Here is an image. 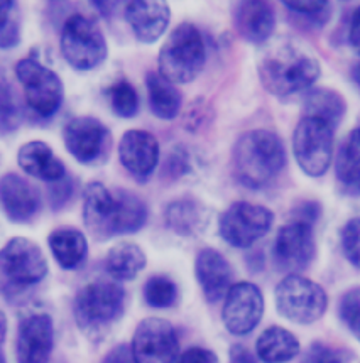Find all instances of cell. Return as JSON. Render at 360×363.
<instances>
[{"label":"cell","mask_w":360,"mask_h":363,"mask_svg":"<svg viewBox=\"0 0 360 363\" xmlns=\"http://www.w3.org/2000/svg\"><path fill=\"white\" fill-rule=\"evenodd\" d=\"M0 200L7 218L16 223L31 221L39 210V198L28 181L14 172H7L0 181Z\"/></svg>","instance_id":"obj_21"},{"label":"cell","mask_w":360,"mask_h":363,"mask_svg":"<svg viewBox=\"0 0 360 363\" xmlns=\"http://www.w3.org/2000/svg\"><path fill=\"white\" fill-rule=\"evenodd\" d=\"M333 130L330 123L315 117H303L293 134V152L303 172L320 178L333 159Z\"/></svg>","instance_id":"obj_8"},{"label":"cell","mask_w":360,"mask_h":363,"mask_svg":"<svg viewBox=\"0 0 360 363\" xmlns=\"http://www.w3.org/2000/svg\"><path fill=\"white\" fill-rule=\"evenodd\" d=\"M146 86L149 93V107L161 121H175L183 105V96L175 83L168 82L161 73L146 74Z\"/></svg>","instance_id":"obj_24"},{"label":"cell","mask_w":360,"mask_h":363,"mask_svg":"<svg viewBox=\"0 0 360 363\" xmlns=\"http://www.w3.org/2000/svg\"><path fill=\"white\" fill-rule=\"evenodd\" d=\"M61 52L65 61L78 72H92L107 60L109 48L99 26L85 16L75 14L61 30Z\"/></svg>","instance_id":"obj_6"},{"label":"cell","mask_w":360,"mask_h":363,"mask_svg":"<svg viewBox=\"0 0 360 363\" xmlns=\"http://www.w3.org/2000/svg\"><path fill=\"white\" fill-rule=\"evenodd\" d=\"M126 19L134 36L141 43H156L163 36L171 19V9L168 2H129L126 6Z\"/></svg>","instance_id":"obj_18"},{"label":"cell","mask_w":360,"mask_h":363,"mask_svg":"<svg viewBox=\"0 0 360 363\" xmlns=\"http://www.w3.org/2000/svg\"><path fill=\"white\" fill-rule=\"evenodd\" d=\"M315 233L311 223L293 220L279 230L274 243V262L279 271H305L315 259Z\"/></svg>","instance_id":"obj_14"},{"label":"cell","mask_w":360,"mask_h":363,"mask_svg":"<svg viewBox=\"0 0 360 363\" xmlns=\"http://www.w3.org/2000/svg\"><path fill=\"white\" fill-rule=\"evenodd\" d=\"M16 77L24 88L28 107L39 117H53L63 104L65 88L53 69L33 57L17 61Z\"/></svg>","instance_id":"obj_9"},{"label":"cell","mask_w":360,"mask_h":363,"mask_svg":"<svg viewBox=\"0 0 360 363\" xmlns=\"http://www.w3.org/2000/svg\"><path fill=\"white\" fill-rule=\"evenodd\" d=\"M274 215L266 206L247 201L234 203L220 218V235L237 249H247L273 227Z\"/></svg>","instance_id":"obj_12"},{"label":"cell","mask_w":360,"mask_h":363,"mask_svg":"<svg viewBox=\"0 0 360 363\" xmlns=\"http://www.w3.org/2000/svg\"><path fill=\"white\" fill-rule=\"evenodd\" d=\"M340 316L360 342V289L347 292L340 303Z\"/></svg>","instance_id":"obj_35"},{"label":"cell","mask_w":360,"mask_h":363,"mask_svg":"<svg viewBox=\"0 0 360 363\" xmlns=\"http://www.w3.org/2000/svg\"><path fill=\"white\" fill-rule=\"evenodd\" d=\"M303 363H349V357L344 350L325 343H313L306 352Z\"/></svg>","instance_id":"obj_37"},{"label":"cell","mask_w":360,"mask_h":363,"mask_svg":"<svg viewBox=\"0 0 360 363\" xmlns=\"http://www.w3.org/2000/svg\"><path fill=\"white\" fill-rule=\"evenodd\" d=\"M335 172L345 193L360 194V128H354L342 143Z\"/></svg>","instance_id":"obj_26"},{"label":"cell","mask_w":360,"mask_h":363,"mask_svg":"<svg viewBox=\"0 0 360 363\" xmlns=\"http://www.w3.org/2000/svg\"><path fill=\"white\" fill-rule=\"evenodd\" d=\"M176 363H219V357L207 348L191 347L181 353Z\"/></svg>","instance_id":"obj_39"},{"label":"cell","mask_w":360,"mask_h":363,"mask_svg":"<svg viewBox=\"0 0 360 363\" xmlns=\"http://www.w3.org/2000/svg\"><path fill=\"white\" fill-rule=\"evenodd\" d=\"M126 291L114 282H92L75 299V318L88 338H104L124 314Z\"/></svg>","instance_id":"obj_4"},{"label":"cell","mask_w":360,"mask_h":363,"mask_svg":"<svg viewBox=\"0 0 360 363\" xmlns=\"http://www.w3.org/2000/svg\"><path fill=\"white\" fill-rule=\"evenodd\" d=\"M144 298L153 308H170L176 303L178 289L171 279L154 276L146 282Z\"/></svg>","instance_id":"obj_33"},{"label":"cell","mask_w":360,"mask_h":363,"mask_svg":"<svg viewBox=\"0 0 360 363\" xmlns=\"http://www.w3.org/2000/svg\"><path fill=\"white\" fill-rule=\"evenodd\" d=\"M148 220V206L127 189H109L102 183L87 184L83 191V221L99 242L136 233Z\"/></svg>","instance_id":"obj_1"},{"label":"cell","mask_w":360,"mask_h":363,"mask_svg":"<svg viewBox=\"0 0 360 363\" xmlns=\"http://www.w3.org/2000/svg\"><path fill=\"white\" fill-rule=\"evenodd\" d=\"M190 169V154L183 149V145H178L170 152L166 159V172L171 178H180Z\"/></svg>","instance_id":"obj_38"},{"label":"cell","mask_w":360,"mask_h":363,"mask_svg":"<svg viewBox=\"0 0 360 363\" xmlns=\"http://www.w3.org/2000/svg\"><path fill=\"white\" fill-rule=\"evenodd\" d=\"M234 24L237 33L247 43L262 44L274 33V9L269 2H261V0L239 2L234 11Z\"/></svg>","instance_id":"obj_19"},{"label":"cell","mask_w":360,"mask_h":363,"mask_svg":"<svg viewBox=\"0 0 360 363\" xmlns=\"http://www.w3.org/2000/svg\"><path fill=\"white\" fill-rule=\"evenodd\" d=\"M350 74H352V79L355 83H357V85L360 86V63H357L352 68V72H350Z\"/></svg>","instance_id":"obj_45"},{"label":"cell","mask_w":360,"mask_h":363,"mask_svg":"<svg viewBox=\"0 0 360 363\" xmlns=\"http://www.w3.org/2000/svg\"><path fill=\"white\" fill-rule=\"evenodd\" d=\"M131 350L136 363H175L180 340L171 323L161 318H146L136 328Z\"/></svg>","instance_id":"obj_13"},{"label":"cell","mask_w":360,"mask_h":363,"mask_svg":"<svg viewBox=\"0 0 360 363\" xmlns=\"http://www.w3.org/2000/svg\"><path fill=\"white\" fill-rule=\"evenodd\" d=\"M71 194V181L70 178H65L61 181H56L55 186H53L51 189V200H53V206H60L63 205V203L68 201Z\"/></svg>","instance_id":"obj_41"},{"label":"cell","mask_w":360,"mask_h":363,"mask_svg":"<svg viewBox=\"0 0 360 363\" xmlns=\"http://www.w3.org/2000/svg\"><path fill=\"white\" fill-rule=\"evenodd\" d=\"M347 112V104L339 91L330 88H317L308 91L305 99V117L322 118L337 127Z\"/></svg>","instance_id":"obj_29"},{"label":"cell","mask_w":360,"mask_h":363,"mask_svg":"<svg viewBox=\"0 0 360 363\" xmlns=\"http://www.w3.org/2000/svg\"><path fill=\"white\" fill-rule=\"evenodd\" d=\"M119 159L134 178L148 179L159 162L158 139L151 132L141 128L127 130L120 140Z\"/></svg>","instance_id":"obj_17"},{"label":"cell","mask_w":360,"mask_h":363,"mask_svg":"<svg viewBox=\"0 0 360 363\" xmlns=\"http://www.w3.org/2000/svg\"><path fill=\"white\" fill-rule=\"evenodd\" d=\"M284 7L317 28H323L332 17L330 2H284Z\"/></svg>","instance_id":"obj_34"},{"label":"cell","mask_w":360,"mask_h":363,"mask_svg":"<svg viewBox=\"0 0 360 363\" xmlns=\"http://www.w3.org/2000/svg\"><path fill=\"white\" fill-rule=\"evenodd\" d=\"M50 249L63 269L73 271L85 262L88 255L87 238L77 228H58L50 235Z\"/></svg>","instance_id":"obj_27"},{"label":"cell","mask_w":360,"mask_h":363,"mask_svg":"<svg viewBox=\"0 0 360 363\" xmlns=\"http://www.w3.org/2000/svg\"><path fill=\"white\" fill-rule=\"evenodd\" d=\"M65 145L68 152L85 166H102L110 157L112 134L95 117H77L65 125Z\"/></svg>","instance_id":"obj_11"},{"label":"cell","mask_w":360,"mask_h":363,"mask_svg":"<svg viewBox=\"0 0 360 363\" xmlns=\"http://www.w3.org/2000/svg\"><path fill=\"white\" fill-rule=\"evenodd\" d=\"M342 247L349 262L360 269V218H352L342 230Z\"/></svg>","instance_id":"obj_36"},{"label":"cell","mask_w":360,"mask_h":363,"mask_svg":"<svg viewBox=\"0 0 360 363\" xmlns=\"http://www.w3.org/2000/svg\"><path fill=\"white\" fill-rule=\"evenodd\" d=\"M21 41L19 4L4 0L0 2V48L9 50Z\"/></svg>","instance_id":"obj_31"},{"label":"cell","mask_w":360,"mask_h":363,"mask_svg":"<svg viewBox=\"0 0 360 363\" xmlns=\"http://www.w3.org/2000/svg\"><path fill=\"white\" fill-rule=\"evenodd\" d=\"M264 314V298L259 287L252 282H237L225 296L224 325L232 335L251 333Z\"/></svg>","instance_id":"obj_15"},{"label":"cell","mask_w":360,"mask_h":363,"mask_svg":"<svg viewBox=\"0 0 360 363\" xmlns=\"http://www.w3.org/2000/svg\"><path fill=\"white\" fill-rule=\"evenodd\" d=\"M21 123L22 113L14 90L7 78H2V85H0V128H2V134L7 135L17 130Z\"/></svg>","instance_id":"obj_32"},{"label":"cell","mask_w":360,"mask_h":363,"mask_svg":"<svg viewBox=\"0 0 360 363\" xmlns=\"http://www.w3.org/2000/svg\"><path fill=\"white\" fill-rule=\"evenodd\" d=\"M276 306L281 316L298 325H311L327 311V292L317 282L290 274L276 287Z\"/></svg>","instance_id":"obj_7"},{"label":"cell","mask_w":360,"mask_h":363,"mask_svg":"<svg viewBox=\"0 0 360 363\" xmlns=\"http://www.w3.org/2000/svg\"><path fill=\"white\" fill-rule=\"evenodd\" d=\"M100 363H136V360L134 355H132L131 347L122 343L110 350V352L102 358Z\"/></svg>","instance_id":"obj_40"},{"label":"cell","mask_w":360,"mask_h":363,"mask_svg":"<svg viewBox=\"0 0 360 363\" xmlns=\"http://www.w3.org/2000/svg\"><path fill=\"white\" fill-rule=\"evenodd\" d=\"M93 6L99 7V9H104V11H102V14H104L105 17H109V16H112V12H110V11H112L114 7H117L119 4H115V2H95Z\"/></svg>","instance_id":"obj_44"},{"label":"cell","mask_w":360,"mask_h":363,"mask_svg":"<svg viewBox=\"0 0 360 363\" xmlns=\"http://www.w3.org/2000/svg\"><path fill=\"white\" fill-rule=\"evenodd\" d=\"M0 267L7 286L16 289L34 286L48 274V262L43 250L33 240L16 237L6 243L0 254Z\"/></svg>","instance_id":"obj_10"},{"label":"cell","mask_w":360,"mask_h":363,"mask_svg":"<svg viewBox=\"0 0 360 363\" xmlns=\"http://www.w3.org/2000/svg\"><path fill=\"white\" fill-rule=\"evenodd\" d=\"M320 73L322 69L317 57L295 46L273 50L259 63L262 85L276 96H290L308 90Z\"/></svg>","instance_id":"obj_3"},{"label":"cell","mask_w":360,"mask_h":363,"mask_svg":"<svg viewBox=\"0 0 360 363\" xmlns=\"http://www.w3.org/2000/svg\"><path fill=\"white\" fill-rule=\"evenodd\" d=\"M17 162L29 176L50 183L61 181L66 176L65 164L55 156L50 144L43 140H31L22 145L17 152Z\"/></svg>","instance_id":"obj_22"},{"label":"cell","mask_w":360,"mask_h":363,"mask_svg":"<svg viewBox=\"0 0 360 363\" xmlns=\"http://www.w3.org/2000/svg\"><path fill=\"white\" fill-rule=\"evenodd\" d=\"M230 363H257V360L246 347L234 345L230 350Z\"/></svg>","instance_id":"obj_42"},{"label":"cell","mask_w":360,"mask_h":363,"mask_svg":"<svg viewBox=\"0 0 360 363\" xmlns=\"http://www.w3.org/2000/svg\"><path fill=\"white\" fill-rule=\"evenodd\" d=\"M55 345V326L48 314L38 313L22 320L17 330V362L50 363Z\"/></svg>","instance_id":"obj_16"},{"label":"cell","mask_w":360,"mask_h":363,"mask_svg":"<svg viewBox=\"0 0 360 363\" xmlns=\"http://www.w3.org/2000/svg\"><path fill=\"white\" fill-rule=\"evenodd\" d=\"M235 178L249 188H262L286 166V149L274 132L257 128L239 137L234 145Z\"/></svg>","instance_id":"obj_2"},{"label":"cell","mask_w":360,"mask_h":363,"mask_svg":"<svg viewBox=\"0 0 360 363\" xmlns=\"http://www.w3.org/2000/svg\"><path fill=\"white\" fill-rule=\"evenodd\" d=\"M257 357L264 363H288L300 353V342L291 331L271 326L262 331L256 343Z\"/></svg>","instance_id":"obj_25"},{"label":"cell","mask_w":360,"mask_h":363,"mask_svg":"<svg viewBox=\"0 0 360 363\" xmlns=\"http://www.w3.org/2000/svg\"><path fill=\"white\" fill-rule=\"evenodd\" d=\"M350 44L355 51L360 55V7L354 12L352 22H350V33H349Z\"/></svg>","instance_id":"obj_43"},{"label":"cell","mask_w":360,"mask_h":363,"mask_svg":"<svg viewBox=\"0 0 360 363\" xmlns=\"http://www.w3.org/2000/svg\"><path fill=\"white\" fill-rule=\"evenodd\" d=\"M207 61L205 41L193 24H180L159 51V73L175 85L193 82Z\"/></svg>","instance_id":"obj_5"},{"label":"cell","mask_w":360,"mask_h":363,"mask_svg":"<svg viewBox=\"0 0 360 363\" xmlns=\"http://www.w3.org/2000/svg\"><path fill=\"white\" fill-rule=\"evenodd\" d=\"M105 267L117 281H131L146 267V254L137 243L120 242L107 254Z\"/></svg>","instance_id":"obj_28"},{"label":"cell","mask_w":360,"mask_h":363,"mask_svg":"<svg viewBox=\"0 0 360 363\" xmlns=\"http://www.w3.org/2000/svg\"><path fill=\"white\" fill-rule=\"evenodd\" d=\"M195 272L207 301L217 303L230 291L232 267L229 260L215 249H203L195 262Z\"/></svg>","instance_id":"obj_20"},{"label":"cell","mask_w":360,"mask_h":363,"mask_svg":"<svg viewBox=\"0 0 360 363\" xmlns=\"http://www.w3.org/2000/svg\"><path fill=\"white\" fill-rule=\"evenodd\" d=\"M110 107L119 117L132 118L139 112V95H137L136 88L126 79H119L112 86L107 90Z\"/></svg>","instance_id":"obj_30"},{"label":"cell","mask_w":360,"mask_h":363,"mask_svg":"<svg viewBox=\"0 0 360 363\" xmlns=\"http://www.w3.org/2000/svg\"><path fill=\"white\" fill-rule=\"evenodd\" d=\"M208 223L207 208L195 198H180L166 208V225L171 232L183 237L198 235Z\"/></svg>","instance_id":"obj_23"}]
</instances>
